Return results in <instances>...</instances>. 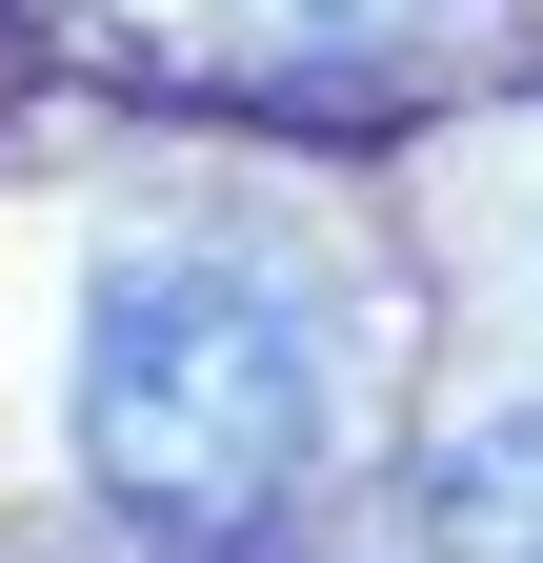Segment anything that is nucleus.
Instances as JSON below:
<instances>
[{
    "mask_svg": "<svg viewBox=\"0 0 543 563\" xmlns=\"http://www.w3.org/2000/svg\"><path fill=\"white\" fill-rule=\"evenodd\" d=\"M121 81L242 101V121H402L443 81H484L503 0H60Z\"/></svg>",
    "mask_w": 543,
    "mask_h": 563,
    "instance_id": "obj_2",
    "label": "nucleus"
},
{
    "mask_svg": "<svg viewBox=\"0 0 543 563\" xmlns=\"http://www.w3.org/2000/svg\"><path fill=\"white\" fill-rule=\"evenodd\" d=\"M343 443V282L262 222H142L81 282V483L181 563H262V523Z\"/></svg>",
    "mask_w": 543,
    "mask_h": 563,
    "instance_id": "obj_1",
    "label": "nucleus"
},
{
    "mask_svg": "<svg viewBox=\"0 0 543 563\" xmlns=\"http://www.w3.org/2000/svg\"><path fill=\"white\" fill-rule=\"evenodd\" d=\"M423 563H543V402H484L423 463Z\"/></svg>",
    "mask_w": 543,
    "mask_h": 563,
    "instance_id": "obj_3",
    "label": "nucleus"
}]
</instances>
